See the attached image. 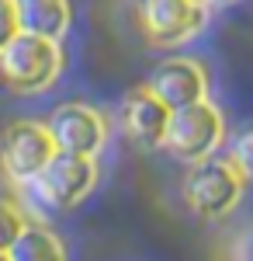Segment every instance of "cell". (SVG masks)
I'll use <instances>...</instances> for the list:
<instances>
[{
  "label": "cell",
  "mask_w": 253,
  "mask_h": 261,
  "mask_svg": "<svg viewBox=\"0 0 253 261\" xmlns=\"http://www.w3.org/2000/svg\"><path fill=\"white\" fill-rule=\"evenodd\" d=\"M250 181L246 174L236 167V161L229 153H215L201 164H191L184 185H180V195L187 202V209L195 213L198 220H226L239 209V202L246 195Z\"/></svg>",
  "instance_id": "cell-1"
},
{
  "label": "cell",
  "mask_w": 253,
  "mask_h": 261,
  "mask_svg": "<svg viewBox=\"0 0 253 261\" xmlns=\"http://www.w3.org/2000/svg\"><path fill=\"white\" fill-rule=\"evenodd\" d=\"M233 125L226 119V108L215 98H205L198 105L187 108H177L174 119H170V133H167V153L180 164H201L215 157V153H226V143H229Z\"/></svg>",
  "instance_id": "cell-2"
},
{
  "label": "cell",
  "mask_w": 253,
  "mask_h": 261,
  "mask_svg": "<svg viewBox=\"0 0 253 261\" xmlns=\"http://www.w3.org/2000/svg\"><path fill=\"white\" fill-rule=\"evenodd\" d=\"M62 73V49L56 39L21 32L0 49V77L18 94H42Z\"/></svg>",
  "instance_id": "cell-3"
},
{
  "label": "cell",
  "mask_w": 253,
  "mask_h": 261,
  "mask_svg": "<svg viewBox=\"0 0 253 261\" xmlns=\"http://www.w3.org/2000/svg\"><path fill=\"white\" fill-rule=\"evenodd\" d=\"M212 14L215 11L201 0H139V28L156 49H180L201 39Z\"/></svg>",
  "instance_id": "cell-4"
},
{
  "label": "cell",
  "mask_w": 253,
  "mask_h": 261,
  "mask_svg": "<svg viewBox=\"0 0 253 261\" xmlns=\"http://www.w3.org/2000/svg\"><path fill=\"white\" fill-rule=\"evenodd\" d=\"M56 140L45 122H11L0 136V171L14 185H31L45 171V164L56 157Z\"/></svg>",
  "instance_id": "cell-5"
},
{
  "label": "cell",
  "mask_w": 253,
  "mask_h": 261,
  "mask_svg": "<svg viewBox=\"0 0 253 261\" xmlns=\"http://www.w3.org/2000/svg\"><path fill=\"white\" fill-rule=\"evenodd\" d=\"M101 167L98 157H77V153H56L45 164L39 178L28 188L35 192V199L49 209H73L98 188Z\"/></svg>",
  "instance_id": "cell-6"
},
{
  "label": "cell",
  "mask_w": 253,
  "mask_h": 261,
  "mask_svg": "<svg viewBox=\"0 0 253 261\" xmlns=\"http://www.w3.org/2000/svg\"><path fill=\"white\" fill-rule=\"evenodd\" d=\"M45 125L56 140L59 153H77V157H98L108 146V136H111V125L104 119V112L87 105V101L59 105Z\"/></svg>",
  "instance_id": "cell-7"
},
{
  "label": "cell",
  "mask_w": 253,
  "mask_h": 261,
  "mask_svg": "<svg viewBox=\"0 0 253 261\" xmlns=\"http://www.w3.org/2000/svg\"><path fill=\"white\" fill-rule=\"evenodd\" d=\"M149 91L163 101L170 112L177 108H187L198 101L212 98V73L208 66L195 56H170L149 73Z\"/></svg>",
  "instance_id": "cell-8"
},
{
  "label": "cell",
  "mask_w": 253,
  "mask_h": 261,
  "mask_svg": "<svg viewBox=\"0 0 253 261\" xmlns=\"http://www.w3.org/2000/svg\"><path fill=\"white\" fill-rule=\"evenodd\" d=\"M118 119H121L125 136L136 143L139 150H163L174 112L149 91V84H142V87H136V91L125 94Z\"/></svg>",
  "instance_id": "cell-9"
},
{
  "label": "cell",
  "mask_w": 253,
  "mask_h": 261,
  "mask_svg": "<svg viewBox=\"0 0 253 261\" xmlns=\"http://www.w3.org/2000/svg\"><path fill=\"white\" fill-rule=\"evenodd\" d=\"M21 32L45 35V39H66L73 24V4L70 0H18Z\"/></svg>",
  "instance_id": "cell-10"
},
{
  "label": "cell",
  "mask_w": 253,
  "mask_h": 261,
  "mask_svg": "<svg viewBox=\"0 0 253 261\" xmlns=\"http://www.w3.org/2000/svg\"><path fill=\"white\" fill-rule=\"evenodd\" d=\"M11 261H66V247L49 226H35L28 223L24 233L18 237V244L7 251Z\"/></svg>",
  "instance_id": "cell-11"
},
{
  "label": "cell",
  "mask_w": 253,
  "mask_h": 261,
  "mask_svg": "<svg viewBox=\"0 0 253 261\" xmlns=\"http://www.w3.org/2000/svg\"><path fill=\"white\" fill-rule=\"evenodd\" d=\"M226 153L236 161V167L246 174V181L253 185V119L239 122L233 133H229V143H226Z\"/></svg>",
  "instance_id": "cell-12"
},
{
  "label": "cell",
  "mask_w": 253,
  "mask_h": 261,
  "mask_svg": "<svg viewBox=\"0 0 253 261\" xmlns=\"http://www.w3.org/2000/svg\"><path fill=\"white\" fill-rule=\"evenodd\" d=\"M24 226H28V216L21 213L14 202H4L0 199V254H7L18 237L24 233Z\"/></svg>",
  "instance_id": "cell-13"
},
{
  "label": "cell",
  "mask_w": 253,
  "mask_h": 261,
  "mask_svg": "<svg viewBox=\"0 0 253 261\" xmlns=\"http://www.w3.org/2000/svg\"><path fill=\"white\" fill-rule=\"evenodd\" d=\"M21 35V11H18V0H0V49L7 42Z\"/></svg>",
  "instance_id": "cell-14"
},
{
  "label": "cell",
  "mask_w": 253,
  "mask_h": 261,
  "mask_svg": "<svg viewBox=\"0 0 253 261\" xmlns=\"http://www.w3.org/2000/svg\"><path fill=\"white\" fill-rule=\"evenodd\" d=\"M201 4H208L212 11H229V7H236L239 0H201Z\"/></svg>",
  "instance_id": "cell-15"
},
{
  "label": "cell",
  "mask_w": 253,
  "mask_h": 261,
  "mask_svg": "<svg viewBox=\"0 0 253 261\" xmlns=\"http://www.w3.org/2000/svg\"><path fill=\"white\" fill-rule=\"evenodd\" d=\"M0 261H11V258H7V254H0Z\"/></svg>",
  "instance_id": "cell-16"
}]
</instances>
